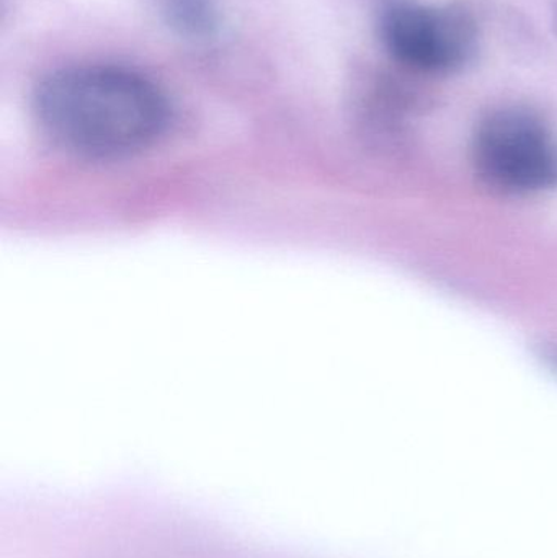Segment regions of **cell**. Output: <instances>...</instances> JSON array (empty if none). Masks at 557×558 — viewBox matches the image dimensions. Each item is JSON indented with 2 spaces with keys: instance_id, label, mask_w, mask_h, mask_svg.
Returning <instances> with one entry per match:
<instances>
[{
  "instance_id": "cell-1",
  "label": "cell",
  "mask_w": 557,
  "mask_h": 558,
  "mask_svg": "<svg viewBox=\"0 0 557 558\" xmlns=\"http://www.w3.org/2000/svg\"><path fill=\"white\" fill-rule=\"evenodd\" d=\"M33 110L68 153L113 160L153 146L169 124L166 95L149 78L114 65H72L43 77Z\"/></svg>"
},
{
  "instance_id": "cell-2",
  "label": "cell",
  "mask_w": 557,
  "mask_h": 558,
  "mask_svg": "<svg viewBox=\"0 0 557 558\" xmlns=\"http://www.w3.org/2000/svg\"><path fill=\"white\" fill-rule=\"evenodd\" d=\"M473 159L481 179L507 195H532L557 185V144L545 118L507 105L477 124Z\"/></svg>"
},
{
  "instance_id": "cell-3",
  "label": "cell",
  "mask_w": 557,
  "mask_h": 558,
  "mask_svg": "<svg viewBox=\"0 0 557 558\" xmlns=\"http://www.w3.org/2000/svg\"><path fill=\"white\" fill-rule=\"evenodd\" d=\"M379 36L391 61L438 74L437 26L435 7L399 0L389 3L379 16Z\"/></svg>"
},
{
  "instance_id": "cell-4",
  "label": "cell",
  "mask_w": 557,
  "mask_h": 558,
  "mask_svg": "<svg viewBox=\"0 0 557 558\" xmlns=\"http://www.w3.org/2000/svg\"><path fill=\"white\" fill-rule=\"evenodd\" d=\"M164 13L167 25L186 38H206L218 26L211 0H169Z\"/></svg>"
},
{
  "instance_id": "cell-5",
  "label": "cell",
  "mask_w": 557,
  "mask_h": 558,
  "mask_svg": "<svg viewBox=\"0 0 557 558\" xmlns=\"http://www.w3.org/2000/svg\"><path fill=\"white\" fill-rule=\"evenodd\" d=\"M552 25H553V32H555L556 36H557V0H553Z\"/></svg>"
}]
</instances>
